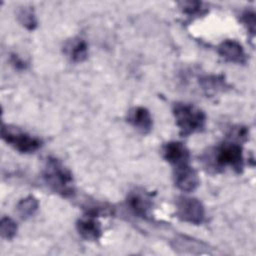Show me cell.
Masks as SVG:
<instances>
[{"label": "cell", "mask_w": 256, "mask_h": 256, "mask_svg": "<svg viewBox=\"0 0 256 256\" xmlns=\"http://www.w3.org/2000/svg\"><path fill=\"white\" fill-rule=\"evenodd\" d=\"M202 162L206 169L215 173L223 171L226 167L238 174L242 173L245 165L242 145L238 141L226 138L218 146L204 153Z\"/></svg>", "instance_id": "cell-1"}, {"label": "cell", "mask_w": 256, "mask_h": 256, "mask_svg": "<svg viewBox=\"0 0 256 256\" xmlns=\"http://www.w3.org/2000/svg\"><path fill=\"white\" fill-rule=\"evenodd\" d=\"M42 178L45 184L55 193L65 198H71L75 195V182L71 171L56 157L46 158Z\"/></svg>", "instance_id": "cell-2"}, {"label": "cell", "mask_w": 256, "mask_h": 256, "mask_svg": "<svg viewBox=\"0 0 256 256\" xmlns=\"http://www.w3.org/2000/svg\"><path fill=\"white\" fill-rule=\"evenodd\" d=\"M172 113L182 137L202 132L206 127L205 112L193 104L176 102L173 105Z\"/></svg>", "instance_id": "cell-3"}, {"label": "cell", "mask_w": 256, "mask_h": 256, "mask_svg": "<svg viewBox=\"0 0 256 256\" xmlns=\"http://www.w3.org/2000/svg\"><path fill=\"white\" fill-rule=\"evenodd\" d=\"M1 137L8 145L23 154L35 153L43 145L40 138L10 124H2Z\"/></svg>", "instance_id": "cell-4"}, {"label": "cell", "mask_w": 256, "mask_h": 256, "mask_svg": "<svg viewBox=\"0 0 256 256\" xmlns=\"http://www.w3.org/2000/svg\"><path fill=\"white\" fill-rule=\"evenodd\" d=\"M176 217L181 221L200 225L205 221V208L200 200L194 197L181 196L176 200Z\"/></svg>", "instance_id": "cell-5"}, {"label": "cell", "mask_w": 256, "mask_h": 256, "mask_svg": "<svg viewBox=\"0 0 256 256\" xmlns=\"http://www.w3.org/2000/svg\"><path fill=\"white\" fill-rule=\"evenodd\" d=\"M126 204L134 215L149 220L152 217L153 198L152 194L143 188H135L129 192Z\"/></svg>", "instance_id": "cell-6"}, {"label": "cell", "mask_w": 256, "mask_h": 256, "mask_svg": "<svg viewBox=\"0 0 256 256\" xmlns=\"http://www.w3.org/2000/svg\"><path fill=\"white\" fill-rule=\"evenodd\" d=\"M173 179L175 186L183 192H192L200 184L197 171L189 163L173 167Z\"/></svg>", "instance_id": "cell-7"}, {"label": "cell", "mask_w": 256, "mask_h": 256, "mask_svg": "<svg viewBox=\"0 0 256 256\" xmlns=\"http://www.w3.org/2000/svg\"><path fill=\"white\" fill-rule=\"evenodd\" d=\"M161 154L164 160L173 167L190 163V152L188 148L179 141H169L161 148Z\"/></svg>", "instance_id": "cell-8"}, {"label": "cell", "mask_w": 256, "mask_h": 256, "mask_svg": "<svg viewBox=\"0 0 256 256\" xmlns=\"http://www.w3.org/2000/svg\"><path fill=\"white\" fill-rule=\"evenodd\" d=\"M218 54L227 62L236 64H245L247 55L243 46L236 40L227 39L222 41L217 47Z\"/></svg>", "instance_id": "cell-9"}, {"label": "cell", "mask_w": 256, "mask_h": 256, "mask_svg": "<svg viewBox=\"0 0 256 256\" xmlns=\"http://www.w3.org/2000/svg\"><path fill=\"white\" fill-rule=\"evenodd\" d=\"M76 229L78 234L87 241H97L102 236L101 223L97 217L85 214L76 222Z\"/></svg>", "instance_id": "cell-10"}, {"label": "cell", "mask_w": 256, "mask_h": 256, "mask_svg": "<svg viewBox=\"0 0 256 256\" xmlns=\"http://www.w3.org/2000/svg\"><path fill=\"white\" fill-rule=\"evenodd\" d=\"M127 121L138 132L148 134L153 127V119L150 111L143 106H136L129 110Z\"/></svg>", "instance_id": "cell-11"}, {"label": "cell", "mask_w": 256, "mask_h": 256, "mask_svg": "<svg viewBox=\"0 0 256 256\" xmlns=\"http://www.w3.org/2000/svg\"><path fill=\"white\" fill-rule=\"evenodd\" d=\"M199 85L207 96H214L220 92H225L230 88L224 75L209 74L199 78Z\"/></svg>", "instance_id": "cell-12"}, {"label": "cell", "mask_w": 256, "mask_h": 256, "mask_svg": "<svg viewBox=\"0 0 256 256\" xmlns=\"http://www.w3.org/2000/svg\"><path fill=\"white\" fill-rule=\"evenodd\" d=\"M171 245L176 252L189 254H202L205 253V249L208 248L205 243L185 235L176 236L172 240Z\"/></svg>", "instance_id": "cell-13"}, {"label": "cell", "mask_w": 256, "mask_h": 256, "mask_svg": "<svg viewBox=\"0 0 256 256\" xmlns=\"http://www.w3.org/2000/svg\"><path fill=\"white\" fill-rule=\"evenodd\" d=\"M64 52L72 62L81 63L88 57V44L84 39L75 37L65 44Z\"/></svg>", "instance_id": "cell-14"}, {"label": "cell", "mask_w": 256, "mask_h": 256, "mask_svg": "<svg viewBox=\"0 0 256 256\" xmlns=\"http://www.w3.org/2000/svg\"><path fill=\"white\" fill-rule=\"evenodd\" d=\"M39 208V202L33 195H28L22 198L16 205V212L21 219H29L33 217Z\"/></svg>", "instance_id": "cell-15"}, {"label": "cell", "mask_w": 256, "mask_h": 256, "mask_svg": "<svg viewBox=\"0 0 256 256\" xmlns=\"http://www.w3.org/2000/svg\"><path fill=\"white\" fill-rule=\"evenodd\" d=\"M179 5L182 13L188 17L198 18L204 16L208 12L207 6L200 1H184L180 2Z\"/></svg>", "instance_id": "cell-16"}, {"label": "cell", "mask_w": 256, "mask_h": 256, "mask_svg": "<svg viewBox=\"0 0 256 256\" xmlns=\"http://www.w3.org/2000/svg\"><path fill=\"white\" fill-rule=\"evenodd\" d=\"M17 18L19 23L29 31H33L37 27V19L34 9L30 6H24L19 9Z\"/></svg>", "instance_id": "cell-17"}, {"label": "cell", "mask_w": 256, "mask_h": 256, "mask_svg": "<svg viewBox=\"0 0 256 256\" xmlns=\"http://www.w3.org/2000/svg\"><path fill=\"white\" fill-rule=\"evenodd\" d=\"M18 230V226L16 222L10 217H2L0 222V233L1 237L6 240H12Z\"/></svg>", "instance_id": "cell-18"}, {"label": "cell", "mask_w": 256, "mask_h": 256, "mask_svg": "<svg viewBox=\"0 0 256 256\" xmlns=\"http://www.w3.org/2000/svg\"><path fill=\"white\" fill-rule=\"evenodd\" d=\"M240 21L243 23V25L246 27L248 33L251 34L252 37L255 35V12L252 9H246L242 12L240 16Z\"/></svg>", "instance_id": "cell-19"}, {"label": "cell", "mask_w": 256, "mask_h": 256, "mask_svg": "<svg viewBox=\"0 0 256 256\" xmlns=\"http://www.w3.org/2000/svg\"><path fill=\"white\" fill-rule=\"evenodd\" d=\"M10 62L11 64L18 70H25L28 66L27 62L25 60H23L18 54L16 53H12L10 55Z\"/></svg>", "instance_id": "cell-20"}]
</instances>
